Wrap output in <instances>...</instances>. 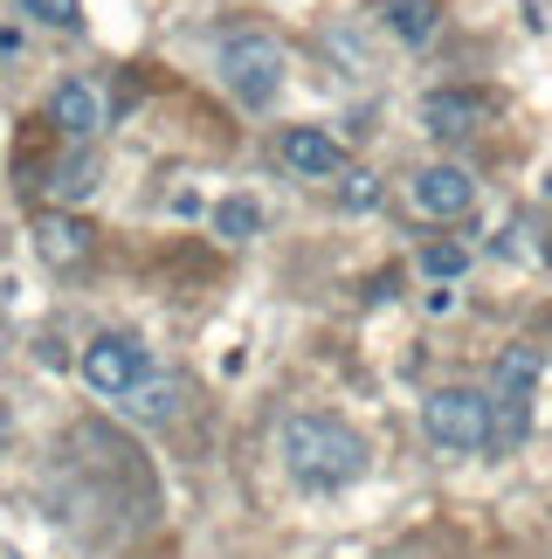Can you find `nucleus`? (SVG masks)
Returning <instances> with one entry per match:
<instances>
[{"label":"nucleus","instance_id":"obj_1","mask_svg":"<svg viewBox=\"0 0 552 559\" xmlns=\"http://www.w3.org/2000/svg\"><path fill=\"white\" fill-rule=\"evenodd\" d=\"M276 449H284V469L304 490H346L359 469H367V442L332 415H290Z\"/></svg>","mask_w":552,"mask_h":559},{"label":"nucleus","instance_id":"obj_2","mask_svg":"<svg viewBox=\"0 0 552 559\" xmlns=\"http://www.w3.org/2000/svg\"><path fill=\"white\" fill-rule=\"evenodd\" d=\"M421 428H429V442L442 456H477V449H491V436H497V407H491V394H477V386H435V394L421 401Z\"/></svg>","mask_w":552,"mask_h":559},{"label":"nucleus","instance_id":"obj_3","mask_svg":"<svg viewBox=\"0 0 552 559\" xmlns=\"http://www.w3.org/2000/svg\"><path fill=\"white\" fill-rule=\"evenodd\" d=\"M221 83L249 111H263V104H276V91H284V49H276L269 35H228L221 41Z\"/></svg>","mask_w":552,"mask_h":559},{"label":"nucleus","instance_id":"obj_4","mask_svg":"<svg viewBox=\"0 0 552 559\" xmlns=\"http://www.w3.org/2000/svg\"><path fill=\"white\" fill-rule=\"evenodd\" d=\"M145 380H153L145 338H132V332H104V338H91V346H83V386H91V394L124 401V394H132V386H145Z\"/></svg>","mask_w":552,"mask_h":559},{"label":"nucleus","instance_id":"obj_5","mask_svg":"<svg viewBox=\"0 0 552 559\" xmlns=\"http://www.w3.org/2000/svg\"><path fill=\"white\" fill-rule=\"evenodd\" d=\"M532 386H539V353L532 346H512V353L497 359V394H491L497 436L491 442H518L525 428H532Z\"/></svg>","mask_w":552,"mask_h":559},{"label":"nucleus","instance_id":"obj_6","mask_svg":"<svg viewBox=\"0 0 552 559\" xmlns=\"http://www.w3.org/2000/svg\"><path fill=\"white\" fill-rule=\"evenodd\" d=\"M408 193H415V207H421V214H435V222H456V214H470V201H477V180L463 174V166H449V159H442V166H421Z\"/></svg>","mask_w":552,"mask_h":559},{"label":"nucleus","instance_id":"obj_7","mask_svg":"<svg viewBox=\"0 0 552 559\" xmlns=\"http://www.w3.org/2000/svg\"><path fill=\"white\" fill-rule=\"evenodd\" d=\"M483 118H491V97H477V91H435L421 104V132L429 139H470L483 132Z\"/></svg>","mask_w":552,"mask_h":559},{"label":"nucleus","instance_id":"obj_8","mask_svg":"<svg viewBox=\"0 0 552 559\" xmlns=\"http://www.w3.org/2000/svg\"><path fill=\"white\" fill-rule=\"evenodd\" d=\"M284 166L304 174V180H332V174H346V145L332 132H317V124H290L284 132Z\"/></svg>","mask_w":552,"mask_h":559},{"label":"nucleus","instance_id":"obj_9","mask_svg":"<svg viewBox=\"0 0 552 559\" xmlns=\"http://www.w3.org/2000/svg\"><path fill=\"white\" fill-rule=\"evenodd\" d=\"M49 118H56V132L62 139H97V124H104V97L91 91L83 76H70V83H56V97H49Z\"/></svg>","mask_w":552,"mask_h":559},{"label":"nucleus","instance_id":"obj_10","mask_svg":"<svg viewBox=\"0 0 552 559\" xmlns=\"http://www.w3.org/2000/svg\"><path fill=\"white\" fill-rule=\"evenodd\" d=\"M35 249L49 255L56 270H62V263H83V255H91V228H83L76 214H49V222L35 228Z\"/></svg>","mask_w":552,"mask_h":559},{"label":"nucleus","instance_id":"obj_11","mask_svg":"<svg viewBox=\"0 0 552 559\" xmlns=\"http://www.w3.org/2000/svg\"><path fill=\"white\" fill-rule=\"evenodd\" d=\"M380 21H387L400 41H429L442 28V0H380Z\"/></svg>","mask_w":552,"mask_h":559},{"label":"nucleus","instance_id":"obj_12","mask_svg":"<svg viewBox=\"0 0 552 559\" xmlns=\"http://www.w3.org/2000/svg\"><path fill=\"white\" fill-rule=\"evenodd\" d=\"M256 228H263V207H256V201H242V193L215 207V235H228V242H249Z\"/></svg>","mask_w":552,"mask_h":559},{"label":"nucleus","instance_id":"obj_13","mask_svg":"<svg viewBox=\"0 0 552 559\" xmlns=\"http://www.w3.org/2000/svg\"><path fill=\"white\" fill-rule=\"evenodd\" d=\"M421 270H429L435 284H456V276L470 270V249H463V242H429V249H421Z\"/></svg>","mask_w":552,"mask_h":559},{"label":"nucleus","instance_id":"obj_14","mask_svg":"<svg viewBox=\"0 0 552 559\" xmlns=\"http://www.w3.org/2000/svg\"><path fill=\"white\" fill-rule=\"evenodd\" d=\"M35 21H49V28H62V35H76L83 28V0H21Z\"/></svg>","mask_w":552,"mask_h":559},{"label":"nucleus","instance_id":"obj_15","mask_svg":"<svg viewBox=\"0 0 552 559\" xmlns=\"http://www.w3.org/2000/svg\"><path fill=\"white\" fill-rule=\"evenodd\" d=\"M132 415H145V421H159V415H173V386L166 380H145V386H132Z\"/></svg>","mask_w":552,"mask_h":559},{"label":"nucleus","instance_id":"obj_16","mask_svg":"<svg viewBox=\"0 0 552 559\" xmlns=\"http://www.w3.org/2000/svg\"><path fill=\"white\" fill-rule=\"evenodd\" d=\"M373 201H380V180L352 166V174H346V207H373Z\"/></svg>","mask_w":552,"mask_h":559},{"label":"nucleus","instance_id":"obj_17","mask_svg":"<svg viewBox=\"0 0 552 559\" xmlns=\"http://www.w3.org/2000/svg\"><path fill=\"white\" fill-rule=\"evenodd\" d=\"M56 193H91V159H76V166H62V174L49 180Z\"/></svg>","mask_w":552,"mask_h":559}]
</instances>
